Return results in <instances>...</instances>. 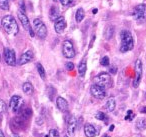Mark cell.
Returning a JSON list of instances; mask_svg holds the SVG:
<instances>
[{"mask_svg":"<svg viewBox=\"0 0 146 137\" xmlns=\"http://www.w3.org/2000/svg\"><path fill=\"white\" fill-rule=\"evenodd\" d=\"M1 25L5 32L10 36H15L19 32V27L17 24V21L12 15H6L1 20Z\"/></svg>","mask_w":146,"mask_h":137,"instance_id":"6da1fadb","label":"cell"},{"mask_svg":"<svg viewBox=\"0 0 146 137\" xmlns=\"http://www.w3.org/2000/svg\"><path fill=\"white\" fill-rule=\"evenodd\" d=\"M25 122L26 120L23 119L21 116H17L11 120V127L13 130H23L25 128Z\"/></svg>","mask_w":146,"mask_h":137,"instance_id":"7c38bea8","label":"cell"},{"mask_svg":"<svg viewBox=\"0 0 146 137\" xmlns=\"http://www.w3.org/2000/svg\"><path fill=\"white\" fill-rule=\"evenodd\" d=\"M65 67H66L67 70L71 71V70H73V69H74V64H73L72 62H67L66 64H65Z\"/></svg>","mask_w":146,"mask_h":137,"instance_id":"d6a6232c","label":"cell"},{"mask_svg":"<svg viewBox=\"0 0 146 137\" xmlns=\"http://www.w3.org/2000/svg\"><path fill=\"white\" fill-rule=\"evenodd\" d=\"M22 90L25 94L31 95L33 92V85L31 84L30 82H25L24 84L22 85Z\"/></svg>","mask_w":146,"mask_h":137,"instance_id":"44dd1931","label":"cell"},{"mask_svg":"<svg viewBox=\"0 0 146 137\" xmlns=\"http://www.w3.org/2000/svg\"><path fill=\"white\" fill-rule=\"evenodd\" d=\"M76 127H77V121H76L75 117L71 116L67 121V136L72 137L76 130Z\"/></svg>","mask_w":146,"mask_h":137,"instance_id":"4fadbf2b","label":"cell"},{"mask_svg":"<svg viewBox=\"0 0 146 137\" xmlns=\"http://www.w3.org/2000/svg\"><path fill=\"white\" fill-rule=\"evenodd\" d=\"M115 107H116V101L114 98H110L107 100V102H106L105 104V108L107 111H109V112H112V111L115 110Z\"/></svg>","mask_w":146,"mask_h":137,"instance_id":"d6986e66","label":"cell"},{"mask_svg":"<svg viewBox=\"0 0 146 137\" xmlns=\"http://www.w3.org/2000/svg\"><path fill=\"white\" fill-rule=\"evenodd\" d=\"M90 93H91L92 96L96 99H103V98H105L106 95H107L105 89L98 86V85H96V84H93L90 87Z\"/></svg>","mask_w":146,"mask_h":137,"instance_id":"8fae6325","label":"cell"},{"mask_svg":"<svg viewBox=\"0 0 146 137\" xmlns=\"http://www.w3.org/2000/svg\"><path fill=\"white\" fill-rule=\"evenodd\" d=\"M31 115H32V111H31V109H29V108L22 109L21 112H20V116L22 117L23 119H25V120H27V119L30 118Z\"/></svg>","mask_w":146,"mask_h":137,"instance_id":"603a6c76","label":"cell"},{"mask_svg":"<svg viewBox=\"0 0 146 137\" xmlns=\"http://www.w3.org/2000/svg\"><path fill=\"white\" fill-rule=\"evenodd\" d=\"M53 1H54V2H57V1H60V0H53Z\"/></svg>","mask_w":146,"mask_h":137,"instance_id":"60d3db41","label":"cell"},{"mask_svg":"<svg viewBox=\"0 0 146 137\" xmlns=\"http://www.w3.org/2000/svg\"><path fill=\"white\" fill-rule=\"evenodd\" d=\"M114 34V27L113 26H107L104 31V36L106 39H110Z\"/></svg>","mask_w":146,"mask_h":137,"instance_id":"d4e9b609","label":"cell"},{"mask_svg":"<svg viewBox=\"0 0 146 137\" xmlns=\"http://www.w3.org/2000/svg\"><path fill=\"white\" fill-rule=\"evenodd\" d=\"M85 17V12H84V9L83 8H78L77 11H76V14H75V19L77 22H81L82 20L84 19Z\"/></svg>","mask_w":146,"mask_h":137,"instance_id":"7402d4cb","label":"cell"},{"mask_svg":"<svg viewBox=\"0 0 146 137\" xmlns=\"http://www.w3.org/2000/svg\"><path fill=\"white\" fill-rule=\"evenodd\" d=\"M36 68H37V70H38V73H39V75H40L41 78L45 79V77H46V73H45L44 67H43L42 65L40 64V63H37V64H36Z\"/></svg>","mask_w":146,"mask_h":137,"instance_id":"4316f807","label":"cell"},{"mask_svg":"<svg viewBox=\"0 0 146 137\" xmlns=\"http://www.w3.org/2000/svg\"><path fill=\"white\" fill-rule=\"evenodd\" d=\"M23 106V99L19 95H14L11 97L10 102H9V107L14 113H17L21 110Z\"/></svg>","mask_w":146,"mask_h":137,"instance_id":"ba28073f","label":"cell"},{"mask_svg":"<svg viewBox=\"0 0 146 137\" xmlns=\"http://www.w3.org/2000/svg\"><path fill=\"white\" fill-rule=\"evenodd\" d=\"M133 112H132L131 110H129L127 112V115H126V117H125V119L126 120H128V119H129V120H132V118H133Z\"/></svg>","mask_w":146,"mask_h":137,"instance_id":"836d02e7","label":"cell"},{"mask_svg":"<svg viewBox=\"0 0 146 137\" xmlns=\"http://www.w3.org/2000/svg\"><path fill=\"white\" fill-rule=\"evenodd\" d=\"M65 28H66V21L63 16H60L56 21L54 22V29L56 33L58 34H62L64 32Z\"/></svg>","mask_w":146,"mask_h":137,"instance_id":"5bb4252c","label":"cell"},{"mask_svg":"<svg viewBox=\"0 0 146 137\" xmlns=\"http://www.w3.org/2000/svg\"><path fill=\"white\" fill-rule=\"evenodd\" d=\"M110 63L109 61V58H108V56H104L101 58V60H100V64L102 65V66H108Z\"/></svg>","mask_w":146,"mask_h":137,"instance_id":"f1b7e54d","label":"cell"},{"mask_svg":"<svg viewBox=\"0 0 146 137\" xmlns=\"http://www.w3.org/2000/svg\"><path fill=\"white\" fill-rule=\"evenodd\" d=\"M62 53L66 58L71 59L75 56V49L70 40H65L62 45Z\"/></svg>","mask_w":146,"mask_h":137,"instance_id":"52a82bcc","label":"cell"},{"mask_svg":"<svg viewBox=\"0 0 146 137\" xmlns=\"http://www.w3.org/2000/svg\"><path fill=\"white\" fill-rule=\"evenodd\" d=\"M133 17L136 22H143L146 18V4H139L134 8Z\"/></svg>","mask_w":146,"mask_h":137,"instance_id":"8992f818","label":"cell"},{"mask_svg":"<svg viewBox=\"0 0 146 137\" xmlns=\"http://www.w3.org/2000/svg\"><path fill=\"white\" fill-rule=\"evenodd\" d=\"M56 106H57V108L60 111H62V112H67L69 109L68 102L61 96H58L56 98Z\"/></svg>","mask_w":146,"mask_h":137,"instance_id":"2e32d148","label":"cell"},{"mask_svg":"<svg viewBox=\"0 0 146 137\" xmlns=\"http://www.w3.org/2000/svg\"><path fill=\"white\" fill-rule=\"evenodd\" d=\"M0 137H5L4 133L2 132V130H1V129H0Z\"/></svg>","mask_w":146,"mask_h":137,"instance_id":"d590c367","label":"cell"},{"mask_svg":"<svg viewBox=\"0 0 146 137\" xmlns=\"http://www.w3.org/2000/svg\"><path fill=\"white\" fill-rule=\"evenodd\" d=\"M73 1H74V0H60L61 4H62L63 6H70V5H72Z\"/></svg>","mask_w":146,"mask_h":137,"instance_id":"1f68e13d","label":"cell"},{"mask_svg":"<svg viewBox=\"0 0 146 137\" xmlns=\"http://www.w3.org/2000/svg\"><path fill=\"white\" fill-rule=\"evenodd\" d=\"M121 37V46H120V51L123 53L130 51L134 47V40L132 34L128 30H122L120 33Z\"/></svg>","mask_w":146,"mask_h":137,"instance_id":"7a4b0ae2","label":"cell"},{"mask_svg":"<svg viewBox=\"0 0 146 137\" xmlns=\"http://www.w3.org/2000/svg\"><path fill=\"white\" fill-rule=\"evenodd\" d=\"M0 61H1V55H0Z\"/></svg>","mask_w":146,"mask_h":137,"instance_id":"b9f144b4","label":"cell"},{"mask_svg":"<svg viewBox=\"0 0 146 137\" xmlns=\"http://www.w3.org/2000/svg\"><path fill=\"white\" fill-rule=\"evenodd\" d=\"M45 137H48V135H47V136H45Z\"/></svg>","mask_w":146,"mask_h":137,"instance_id":"f6af8a7d","label":"cell"},{"mask_svg":"<svg viewBox=\"0 0 146 137\" xmlns=\"http://www.w3.org/2000/svg\"><path fill=\"white\" fill-rule=\"evenodd\" d=\"M0 8L2 9V10H9L8 0H0Z\"/></svg>","mask_w":146,"mask_h":137,"instance_id":"83f0119b","label":"cell"},{"mask_svg":"<svg viewBox=\"0 0 146 137\" xmlns=\"http://www.w3.org/2000/svg\"><path fill=\"white\" fill-rule=\"evenodd\" d=\"M141 111H142V112H143V113H146V107H144V108H142V109H141Z\"/></svg>","mask_w":146,"mask_h":137,"instance_id":"74e56055","label":"cell"},{"mask_svg":"<svg viewBox=\"0 0 146 137\" xmlns=\"http://www.w3.org/2000/svg\"><path fill=\"white\" fill-rule=\"evenodd\" d=\"M11 137H19V135L16 134V133H14V134H12V136H11Z\"/></svg>","mask_w":146,"mask_h":137,"instance_id":"f35d334b","label":"cell"},{"mask_svg":"<svg viewBox=\"0 0 146 137\" xmlns=\"http://www.w3.org/2000/svg\"><path fill=\"white\" fill-rule=\"evenodd\" d=\"M142 77V62L140 59H137L135 62V77L133 80V87L137 88L140 84Z\"/></svg>","mask_w":146,"mask_h":137,"instance_id":"30bf717a","label":"cell"},{"mask_svg":"<svg viewBox=\"0 0 146 137\" xmlns=\"http://www.w3.org/2000/svg\"><path fill=\"white\" fill-rule=\"evenodd\" d=\"M84 133H85L86 137H95L97 135V130L92 124L86 123L84 125Z\"/></svg>","mask_w":146,"mask_h":137,"instance_id":"e0dca14e","label":"cell"},{"mask_svg":"<svg viewBox=\"0 0 146 137\" xmlns=\"http://www.w3.org/2000/svg\"><path fill=\"white\" fill-rule=\"evenodd\" d=\"M86 69H87V63H86V59H83L79 63V66H78V72H79V75L81 77H83L85 75Z\"/></svg>","mask_w":146,"mask_h":137,"instance_id":"ffe728a7","label":"cell"},{"mask_svg":"<svg viewBox=\"0 0 146 137\" xmlns=\"http://www.w3.org/2000/svg\"><path fill=\"white\" fill-rule=\"evenodd\" d=\"M96 12H97V9H93V13H94V14H95Z\"/></svg>","mask_w":146,"mask_h":137,"instance_id":"ab89813d","label":"cell"},{"mask_svg":"<svg viewBox=\"0 0 146 137\" xmlns=\"http://www.w3.org/2000/svg\"><path fill=\"white\" fill-rule=\"evenodd\" d=\"M33 59V52L31 50H27L24 53H22L18 60V64L19 65H24L29 63L30 61H32Z\"/></svg>","mask_w":146,"mask_h":137,"instance_id":"9a60e30c","label":"cell"},{"mask_svg":"<svg viewBox=\"0 0 146 137\" xmlns=\"http://www.w3.org/2000/svg\"><path fill=\"white\" fill-rule=\"evenodd\" d=\"M48 137H60V135H59V132L56 129H51V130L49 131Z\"/></svg>","mask_w":146,"mask_h":137,"instance_id":"f546056e","label":"cell"},{"mask_svg":"<svg viewBox=\"0 0 146 137\" xmlns=\"http://www.w3.org/2000/svg\"><path fill=\"white\" fill-rule=\"evenodd\" d=\"M110 72L113 73V74H114V73H116V68H115V67H114V68H110Z\"/></svg>","mask_w":146,"mask_h":137,"instance_id":"e575fe53","label":"cell"},{"mask_svg":"<svg viewBox=\"0 0 146 137\" xmlns=\"http://www.w3.org/2000/svg\"><path fill=\"white\" fill-rule=\"evenodd\" d=\"M3 58H4L5 62H6L9 66H16L17 60H16L14 50H12V49H10V48H5L4 52H3Z\"/></svg>","mask_w":146,"mask_h":137,"instance_id":"9c48e42d","label":"cell"},{"mask_svg":"<svg viewBox=\"0 0 146 137\" xmlns=\"http://www.w3.org/2000/svg\"><path fill=\"white\" fill-rule=\"evenodd\" d=\"M59 8L57 6H52L50 9V13H49V16H50V19L52 21H56L57 19L60 17V14H59Z\"/></svg>","mask_w":146,"mask_h":137,"instance_id":"ac0fdd59","label":"cell"},{"mask_svg":"<svg viewBox=\"0 0 146 137\" xmlns=\"http://www.w3.org/2000/svg\"><path fill=\"white\" fill-rule=\"evenodd\" d=\"M103 137H108V136H103Z\"/></svg>","mask_w":146,"mask_h":137,"instance_id":"ee69618b","label":"cell"},{"mask_svg":"<svg viewBox=\"0 0 146 137\" xmlns=\"http://www.w3.org/2000/svg\"><path fill=\"white\" fill-rule=\"evenodd\" d=\"M33 28H34V32L36 33L38 37L45 38L47 36V27L45 23L40 19L36 18L33 20Z\"/></svg>","mask_w":146,"mask_h":137,"instance_id":"3957f363","label":"cell"},{"mask_svg":"<svg viewBox=\"0 0 146 137\" xmlns=\"http://www.w3.org/2000/svg\"><path fill=\"white\" fill-rule=\"evenodd\" d=\"M113 129H114V125H111V126H110V128H109V130L110 131H113Z\"/></svg>","mask_w":146,"mask_h":137,"instance_id":"8d00e7d4","label":"cell"},{"mask_svg":"<svg viewBox=\"0 0 146 137\" xmlns=\"http://www.w3.org/2000/svg\"><path fill=\"white\" fill-rule=\"evenodd\" d=\"M95 118L96 119H98V120H105V118H106V115L104 114L103 112H97L96 113V115H95Z\"/></svg>","mask_w":146,"mask_h":137,"instance_id":"4dcf8cb0","label":"cell"},{"mask_svg":"<svg viewBox=\"0 0 146 137\" xmlns=\"http://www.w3.org/2000/svg\"><path fill=\"white\" fill-rule=\"evenodd\" d=\"M94 81H95V84L98 85V86L102 87V88H107L111 85V77L108 73L102 72L100 73L99 75L94 78Z\"/></svg>","mask_w":146,"mask_h":137,"instance_id":"5b68a950","label":"cell"},{"mask_svg":"<svg viewBox=\"0 0 146 137\" xmlns=\"http://www.w3.org/2000/svg\"><path fill=\"white\" fill-rule=\"evenodd\" d=\"M6 109H7L6 103H5L2 99H0V120L2 119L3 114L6 112Z\"/></svg>","mask_w":146,"mask_h":137,"instance_id":"484cf974","label":"cell"},{"mask_svg":"<svg viewBox=\"0 0 146 137\" xmlns=\"http://www.w3.org/2000/svg\"><path fill=\"white\" fill-rule=\"evenodd\" d=\"M136 127L139 130H144L146 128V119L145 118H138L136 121Z\"/></svg>","mask_w":146,"mask_h":137,"instance_id":"cb8c5ba5","label":"cell"},{"mask_svg":"<svg viewBox=\"0 0 146 137\" xmlns=\"http://www.w3.org/2000/svg\"><path fill=\"white\" fill-rule=\"evenodd\" d=\"M64 137H68V136H67V135H66V136H64Z\"/></svg>","mask_w":146,"mask_h":137,"instance_id":"7bdbcfd3","label":"cell"},{"mask_svg":"<svg viewBox=\"0 0 146 137\" xmlns=\"http://www.w3.org/2000/svg\"><path fill=\"white\" fill-rule=\"evenodd\" d=\"M17 15H18V19H19V21L21 22V24H22L23 28H24L25 30L28 31L31 37L34 36V31H33V28H32V26H31L30 21H29L28 17H27V15L25 14V11L19 9Z\"/></svg>","mask_w":146,"mask_h":137,"instance_id":"277c9868","label":"cell"}]
</instances>
